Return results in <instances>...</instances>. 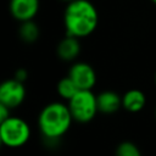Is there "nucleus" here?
I'll return each mask as SVG.
<instances>
[{
	"instance_id": "423d86ee",
	"label": "nucleus",
	"mask_w": 156,
	"mask_h": 156,
	"mask_svg": "<svg viewBox=\"0 0 156 156\" xmlns=\"http://www.w3.org/2000/svg\"><path fill=\"white\" fill-rule=\"evenodd\" d=\"M68 76L78 85L79 89L91 90L96 84V73L87 62H76L71 66Z\"/></svg>"
},
{
	"instance_id": "7ed1b4c3",
	"label": "nucleus",
	"mask_w": 156,
	"mask_h": 156,
	"mask_svg": "<svg viewBox=\"0 0 156 156\" xmlns=\"http://www.w3.org/2000/svg\"><path fill=\"white\" fill-rule=\"evenodd\" d=\"M67 105L73 121L79 123L90 122L99 112L96 95H94L91 90L87 89H79L78 93L71 100H68Z\"/></svg>"
},
{
	"instance_id": "2eb2a0df",
	"label": "nucleus",
	"mask_w": 156,
	"mask_h": 156,
	"mask_svg": "<svg viewBox=\"0 0 156 156\" xmlns=\"http://www.w3.org/2000/svg\"><path fill=\"white\" fill-rule=\"evenodd\" d=\"M15 78L18 79V80H21V82H24V79L27 78V71L23 69V68L17 69L16 73H15Z\"/></svg>"
},
{
	"instance_id": "6e6552de",
	"label": "nucleus",
	"mask_w": 156,
	"mask_h": 156,
	"mask_svg": "<svg viewBox=\"0 0 156 156\" xmlns=\"http://www.w3.org/2000/svg\"><path fill=\"white\" fill-rule=\"evenodd\" d=\"M56 52L62 61H73L80 52L79 38L66 34V37L58 43Z\"/></svg>"
},
{
	"instance_id": "f3484780",
	"label": "nucleus",
	"mask_w": 156,
	"mask_h": 156,
	"mask_svg": "<svg viewBox=\"0 0 156 156\" xmlns=\"http://www.w3.org/2000/svg\"><path fill=\"white\" fill-rule=\"evenodd\" d=\"M62 1H68L69 2V1H73V0H62Z\"/></svg>"
},
{
	"instance_id": "1a4fd4ad",
	"label": "nucleus",
	"mask_w": 156,
	"mask_h": 156,
	"mask_svg": "<svg viewBox=\"0 0 156 156\" xmlns=\"http://www.w3.org/2000/svg\"><path fill=\"white\" fill-rule=\"evenodd\" d=\"M98 101V110L102 113H115L122 107V96H119L117 93L112 90H105L101 91L96 96Z\"/></svg>"
},
{
	"instance_id": "6ab92c4d",
	"label": "nucleus",
	"mask_w": 156,
	"mask_h": 156,
	"mask_svg": "<svg viewBox=\"0 0 156 156\" xmlns=\"http://www.w3.org/2000/svg\"><path fill=\"white\" fill-rule=\"evenodd\" d=\"M155 116H156V110H155Z\"/></svg>"
},
{
	"instance_id": "f257e3e1",
	"label": "nucleus",
	"mask_w": 156,
	"mask_h": 156,
	"mask_svg": "<svg viewBox=\"0 0 156 156\" xmlns=\"http://www.w3.org/2000/svg\"><path fill=\"white\" fill-rule=\"evenodd\" d=\"M99 13L96 7L89 0L69 1L63 13V24L66 33L77 38L90 35L98 27Z\"/></svg>"
},
{
	"instance_id": "f03ea898",
	"label": "nucleus",
	"mask_w": 156,
	"mask_h": 156,
	"mask_svg": "<svg viewBox=\"0 0 156 156\" xmlns=\"http://www.w3.org/2000/svg\"><path fill=\"white\" fill-rule=\"evenodd\" d=\"M72 121L73 117L68 105L62 102H50L40 111L38 126L44 138L56 140L67 133Z\"/></svg>"
},
{
	"instance_id": "4468645a",
	"label": "nucleus",
	"mask_w": 156,
	"mask_h": 156,
	"mask_svg": "<svg viewBox=\"0 0 156 156\" xmlns=\"http://www.w3.org/2000/svg\"><path fill=\"white\" fill-rule=\"evenodd\" d=\"M11 116V108L7 107L6 105L0 104V122H4Z\"/></svg>"
},
{
	"instance_id": "9d476101",
	"label": "nucleus",
	"mask_w": 156,
	"mask_h": 156,
	"mask_svg": "<svg viewBox=\"0 0 156 156\" xmlns=\"http://www.w3.org/2000/svg\"><path fill=\"white\" fill-rule=\"evenodd\" d=\"M146 96L139 89H130L122 96V107L129 112H139L145 107Z\"/></svg>"
},
{
	"instance_id": "dca6fc26",
	"label": "nucleus",
	"mask_w": 156,
	"mask_h": 156,
	"mask_svg": "<svg viewBox=\"0 0 156 156\" xmlns=\"http://www.w3.org/2000/svg\"><path fill=\"white\" fill-rule=\"evenodd\" d=\"M155 84H156V72H155Z\"/></svg>"
},
{
	"instance_id": "39448f33",
	"label": "nucleus",
	"mask_w": 156,
	"mask_h": 156,
	"mask_svg": "<svg viewBox=\"0 0 156 156\" xmlns=\"http://www.w3.org/2000/svg\"><path fill=\"white\" fill-rule=\"evenodd\" d=\"M26 98V89L23 82L11 78L0 85V104L6 105L11 110L18 107Z\"/></svg>"
},
{
	"instance_id": "20e7f679",
	"label": "nucleus",
	"mask_w": 156,
	"mask_h": 156,
	"mask_svg": "<svg viewBox=\"0 0 156 156\" xmlns=\"http://www.w3.org/2000/svg\"><path fill=\"white\" fill-rule=\"evenodd\" d=\"M30 136V128L27 122L20 117L10 116L4 122H0V139L9 147L23 146Z\"/></svg>"
},
{
	"instance_id": "a211bd4d",
	"label": "nucleus",
	"mask_w": 156,
	"mask_h": 156,
	"mask_svg": "<svg viewBox=\"0 0 156 156\" xmlns=\"http://www.w3.org/2000/svg\"><path fill=\"white\" fill-rule=\"evenodd\" d=\"M151 1H152V2H154V4L156 5V0H151Z\"/></svg>"
},
{
	"instance_id": "0eeeda50",
	"label": "nucleus",
	"mask_w": 156,
	"mask_h": 156,
	"mask_svg": "<svg viewBox=\"0 0 156 156\" xmlns=\"http://www.w3.org/2000/svg\"><path fill=\"white\" fill-rule=\"evenodd\" d=\"M9 9L15 20L20 22L29 21L38 13L39 0H10Z\"/></svg>"
},
{
	"instance_id": "ddd939ff",
	"label": "nucleus",
	"mask_w": 156,
	"mask_h": 156,
	"mask_svg": "<svg viewBox=\"0 0 156 156\" xmlns=\"http://www.w3.org/2000/svg\"><path fill=\"white\" fill-rule=\"evenodd\" d=\"M115 156H141L139 147L132 141H122L116 147Z\"/></svg>"
},
{
	"instance_id": "9b49d317",
	"label": "nucleus",
	"mask_w": 156,
	"mask_h": 156,
	"mask_svg": "<svg viewBox=\"0 0 156 156\" xmlns=\"http://www.w3.org/2000/svg\"><path fill=\"white\" fill-rule=\"evenodd\" d=\"M18 34H20V38L24 43H34L39 38L40 30H39V27L37 26V23L33 22V20H29V21L21 22Z\"/></svg>"
},
{
	"instance_id": "f8f14e48",
	"label": "nucleus",
	"mask_w": 156,
	"mask_h": 156,
	"mask_svg": "<svg viewBox=\"0 0 156 156\" xmlns=\"http://www.w3.org/2000/svg\"><path fill=\"white\" fill-rule=\"evenodd\" d=\"M56 90H57V94L63 99V100H71L79 90L78 85L73 82V79L67 76V77H63L58 80L57 83V87H56Z\"/></svg>"
}]
</instances>
